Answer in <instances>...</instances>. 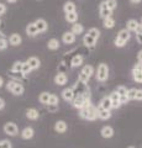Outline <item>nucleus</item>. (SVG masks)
<instances>
[{"label": "nucleus", "mask_w": 142, "mask_h": 148, "mask_svg": "<svg viewBox=\"0 0 142 148\" xmlns=\"http://www.w3.org/2000/svg\"><path fill=\"white\" fill-rule=\"evenodd\" d=\"M79 116L83 120H88V121H94L98 119V108L93 104L85 105L84 108L79 110Z\"/></svg>", "instance_id": "f257e3e1"}, {"label": "nucleus", "mask_w": 142, "mask_h": 148, "mask_svg": "<svg viewBox=\"0 0 142 148\" xmlns=\"http://www.w3.org/2000/svg\"><path fill=\"white\" fill-rule=\"evenodd\" d=\"M131 38V32L127 30V29H122L119 31L117 36L115 37V40H114V45L116 46V47L121 48L123 47L127 42H129V40Z\"/></svg>", "instance_id": "f03ea898"}, {"label": "nucleus", "mask_w": 142, "mask_h": 148, "mask_svg": "<svg viewBox=\"0 0 142 148\" xmlns=\"http://www.w3.org/2000/svg\"><path fill=\"white\" fill-rule=\"evenodd\" d=\"M109 73H110V69H109V66L106 63H100L97 71H95V78L97 80L100 82V83H104L109 79Z\"/></svg>", "instance_id": "7ed1b4c3"}, {"label": "nucleus", "mask_w": 142, "mask_h": 148, "mask_svg": "<svg viewBox=\"0 0 142 148\" xmlns=\"http://www.w3.org/2000/svg\"><path fill=\"white\" fill-rule=\"evenodd\" d=\"M94 73H95L94 67L90 66V64H86V66H84L83 68H82L79 75H78V82L83 83V84H86V83L90 80V78L93 77Z\"/></svg>", "instance_id": "20e7f679"}, {"label": "nucleus", "mask_w": 142, "mask_h": 148, "mask_svg": "<svg viewBox=\"0 0 142 148\" xmlns=\"http://www.w3.org/2000/svg\"><path fill=\"white\" fill-rule=\"evenodd\" d=\"M5 86H6V89L9 91H11L12 94L16 95V96H21V95H24V92H25V88L20 82L9 80L5 84Z\"/></svg>", "instance_id": "39448f33"}, {"label": "nucleus", "mask_w": 142, "mask_h": 148, "mask_svg": "<svg viewBox=\"0 0 142 148\" xmlns=\"http://www.w3.org/2000/svg\"><path fill=\"white\" fill-rule=\"evenodd\" d=\"M3 130L8 136H11V137H15L17 133H19V128H17L16 123H14V122H6L4 125Z\"/></svg>", "instance_id": "423d86ee"}, {"label": "nucleus", "mask_w": 142, "mask_h": 148, "mask_svg": "<svg viewBox=\"0 0 142 148\" xmlns=\"http://www.w3.org/2000/svg\"><path fill=\"white\" fill-rule=\"evenodd\" d=\"M115 91L117 92L119 95H120V100H121V104H126L127 101H129V99H127V92H129V89H127L126 86H123V85H119Z\"/></svg>", "instance_id": "0eeeda50"}, {"label": "nucleus", "mask_w": 142, "mask_h": 148, "mask_svg": "<svg viewBox=\"0 0 142 148\" xmlns=\"http://www.w3.org/2000/svg\"><path fill=\"white\" fill-rule=\"evenodd\" d=\"M109 98L110 100H111V108L113 109H119L121 108V100H120V95L117 94L116 91H113L109 94Z\"/></svg>", "instance_id": "6e6552de"}, {"label": "nucleus", "mask_w": 142, "mask_h": 148, "mask_svg": "<svg viewBox=\"0 0 142 148\" xmlns=\"http://www.w3.org/2000/svg\"><path fill=\"white\" fill-rule=\"evenodd\" d=\"M34 22H35V25H36V29H37L38 34H43V32L47 31L48 24H47V21H46L45 18L40 17V18H37V20H35Z\"/></svg>", "instance_id": "1a4fd4ad"}, {"label": "nucleus", "mask_w": 142, "mask_h": 148, "mask_svg": "<svg viewBox=\"0 0 142 148\" xmlns=\"http://www.w3.org/2000/svg\"><path fill=\"white\" fill-rule=\"evenodd\" d=\"M75 38H77V36L73 34L72 31H66L64 34L62 35V42L64 43V45H72V43H74L75 42Z\"/></svg>", "instance_id": "9d476101"}, {"label": "nucleus", "mask_w": 142, "mask_h": 148, "mask_svg": "<svg viewBox=\"0 0 142 148\" xmlns=\"http://www.w3.org/2000/svg\"><path fill=\"white\" fill-rule=\"evenodd\" d=\"M99 15L102 18H105V17H109L113 15V11L110 10V9L106 6V4H105V1H102L99 5Z\"/></svg>", "instance_id": "9b49d317"}, {"label": "nucleus", "mask_w": 142, "mask_h": 148, "mask_svg": "<svg viewBox=\"0 0 142 148\" xmlns=\"http://www.w3.org/2000/svg\"><path fill=\"white\" fill-rule=\"evenodd\" d=\"M53 80H54V84H57L59 86H63V85L67 84L68 77H67L66 73H58V74H56V77H54Z\"/></svg>", "instance_id": "f8f14e48"}, {"label": "nucleus", "mask_w": 142, "mask_h": 148, "mask_svg": "<svg viewBox=\"0 0 142 148\" xmlns=\"http://www.w3.org/2000/svg\"><path fill=\"white\" fill-rule=\"evenodd\" d=\"M83 45L85 46L86 48L93 49V48L95 47V45H97V40L93 38L91 36H89L88 34H85L84 37H83Z\"/></svg>", "instance_id": "ddd939ff"}, {"label": "nucleus", "mask_w": 142, "mask_h": 148, "mask_svg": "<svg viewBox=\"0 0 142 148\" xmlns=\"http://www.w3.org/2000/svg\"><path fill=\"white\" fill-rule=\"evenodd\" d=\"M140 26H141V24L137 20H135V18H130V20L127 21V24H126V29L129 30L130 32H136L137 30L140 29Z\"/></svg>", "instance_id": "4468645a"}, {"label": "nucleus", "mask_w": 142, "mask_h": 148, "mask_svg": "<svg viewBox=\"0 0 142 148\" xmlns=\"http://www.w3.org/2000/svg\"><path fill=\"white\" fill-rule=\"evenodd\" d=\"M27 63H29V66L31 67V69L32 71H36V69H38L41 67V61L38 57H35V56H32V57L27 58Z\"/></svg>", "instance_id": "2eb2a0df"}, {"label": "nucleus", "mask_w": 142, "mask_h": 148, "mask_svg": "<svg viewBox=\"0 0 142 148\" xmlns=\"http://www.w3.org/2000/svg\"><path fill=\"white\" fill-rule=\"evenodd\" d=\"M99 109H103V110H111V100H110L109 95L108 96H104V98L100 100V103L98 105Z\"/></svg>", "instance_id": "dca6fc26"}, {"label": "nucleus", "mask_w": 142, "mask_h": 148, "mask_svg": "<svg viewBox=\"0 0 142 148\" xmlns=\"http://www.w3.org/2000/svg\"><path fill=\"white\" fill-rule=\"evenodd\" d=\"M62 98L66 101H71L72 103V100L74 99V90H73V88H66V89H63Z\"/></svg>", "instance_id": "f3484780"}, {"label": "nucleus", "mask_w": 142, "mask_h": 148, "mask_svg": "<svg viewBox=\"0 0 142 148\" xmlns=\"http://www.w3.org/2000/svg\"><path fill=\"white\" fill-rule=\"evenodd\" d=\"M114 128L111 126H104L102 130H100V135H102L103 138H111L114 136Z\"/></svg>", "instance_id": "a211bd4d"}, {"label": "nucleus", "mask_w": 142, "mask_h": 148, "mask_svg": "<svg viewBox=\"0 0 142 148\" xmlns=\"http://www.w3.org/2000/svg\"><path fill=\"white\" fill-rule=\"evenodd\" d=\"M67 123L66 121H63V120H58V121L54 123V131H56L57 133H64L67 131Z\"/></svg>", "instance_id": "6ab92c4d"}, {"label": "nucleus", "mask_w": 142, "mask_h": 148, "mask_svg": "<svg viewBox=\"0 0 142 148\" xmlns=\"http://www.w3.org/2000/svg\"><path fill=\"white\" fill-rule=\"evenodd\" d=\"M34 136H35V130L32 127H30V126L25 127L21 131V137L24 138V140H31Z\"/></svg>", "instance_id": "aec40b11"}, {"label": "nucleus", "mask_w": 142, "mask_h": 148, "mask_svg": "<svg viewBox=\"0 0 142 148\" xmlns=\"http://www.w3.org/2000/svg\"><path fill=\"white\" fill-rule=\"evenodd\" d=\"M22 42V37L19 34H11L10 37H9V43L11 46H20Z\"/></svg>", "instance_id": "412c9836"}, {"label": "nucleus", "mask_w": 142, "mask_h": 148, "mask_svg": "<svg viewBox=\"0 0 142 148\" xmlns=\"http://www.w3.org/2000/svg\"><path fill=\"white\" fill-rule=\"evenodd\" d=\"M26 117L29 120H32V121H36V120L40 117V114H38V111L36 109L30 108V109L26 110Z\"/></svg>", "instance_id": "4be33fe9"}, {"label": "nucleus", "mask_w": 142, "mask_h": 148, "mask_svg": "<svg viewBox=\"0 0 142 148\" xmlns=\"http://www.w3.org/2000/svg\"><path fill=\"white\" fill-rule=\"evenodd\" d=\"M83 62H84V58H83V56H80V54H77V56H74V57L72 58V61H71V67H72V68L80 67L82 64H83Z\"/></svg>", "instance_id": "5701e85b"}, {"label": "nucleus", "mask_w": 142, "mask_h": 148, "mask_svg": "<svg viewBox=\"0 0 142 148\" xmlns=\"http://www.w3.org/2000/svg\"><path fill=\"white\" fill-rule=\"evenodd\" d=\"M25 31H26V35H27V36H30V37H34V36H36V35L38 34L37 29H36L35 22H30V24L26 26Z\"/></svg>", "instance_id": "b1692460"}, {"label": "nucleus", "mask_w": 142, "mask_h": 148, "mask_svg": "<svg viewBox=\"0 0 142 148\" xmlns=\"http://www.w3.org/2000/svg\"><path fill=\"white\" fill-rule=\"evenodd\" d=\"M111 117V110H103L98 108V119L100 120H109Z\"/></svg>", "instance_id": "393cba45"}, {"label": "nucleus", "mask_w": 142, "mask_h": 148, "mask_svg": "<svg viewBox=\"0 0 142 148\" xmlns=\"http://www.w3.org/2000/svg\"><path fill=\"white\" fill-rule=\"evenodd\" d=\"M103 26L105 29H114L115 27V18L113 16H109V17H105L103 18Z\"/></svg>", "instance_id": "a878e982"}, {"label": "nucleus", "mask_w": 142, "mask_h": 148, "mask_svg": "<svg viewBox=\"0 0 142 148\" xmlns=\"http://www.w3.org/2000/svg\"><path fill=\"white\" fill-rule=\"evenodd\" d=\"M78 17H79V15H78V12L74 11V12H68L64 15V18L67 22H69V24H75V22L78 21Z\"/></svg>", "instance_id": "bb28decb"}, {"label": "nucleus", "mask_w": 142, "mask_h": 148, "mask_svg": "<svg viewBox=\"0 0 142 148\" xmlns=\"http://www.w3.org/2000/svg\"><path fill=\"white\" fill-rule=\"evenodd\" d=\"M59 46H61V42H59L58 38H51V40H48V42H47V48L51 51L58 49Z\"/></svg>", "instance_id": "cd10ccee"}, {"label": "nucleus", "mask_w": 142, "mask_h": 148, "mask_svg": "<svg viewBox=\"0 0 142 148\" xmlns=\"http://www.w3.org/2000/svg\"><path fill=\"white\" fill-rule=\"evenodd\" d=\"M63 11H64V14L77 11L75 4L73 3V1H66V3H64V5H63Z\"/></svg>", "instance_id": "c85d7f7f"}, {"label": "nucleus", "mask_w": 142, "mask_h": 148, "mask_svg": "<svg viewBox=\"0 0 142 148\" xmlns=\"http://www.w3.org/2000/svg\"><path fill=\"white\" fill-rule=\"evenodd\" d=\"M49 96H51V92L48 91H42L41 94L38 95V101L42 105H47L48 104V100H49Z\"/></svg>", "instance_id": "c756f323"}, {"label": "nucleus", "mask_w": 142, "mask_h": 148, "mask_svg": "<svg viewBox=\"0 0 142 148\" xmlns=\"http://www.w3.org/2000/svg\"><path fill=\"white\" fill-rule=\"evenodd\" d=\"M73 34H74L75 36L77 35H82L84 32V27L82 24H78V22H75V24H73L72 25V30H71Z\"/></svg>", "instance_id": "7c9ffc66"}, {"label": "nucleus", "mask_w": 142, "mask_h": 148, "mask_svg": "<svg viewBox=\"0 0 142 148\" xmlns=\"http://www.w3.org/2000/svg\"><path fill=\"white\" fill-rule=\"evenodd\" d=\"M86 34H88L89 36H91L93 38H95V40H99V37H100V31L97 29V27H90V29L86 31Z\"/></svg>", "instance_id": "2f4dec72"}, {"label": "nucleus", "mask_w": 142, "mask_h": 148, "mask_svg": "<svg viewBox=\"0 0 142 148\" xmlns=\"http://www.w3.org/2000/svg\"><path fill=\"white\" fill-rule=\"evenodd\" d=\"M132 78L136 83H142V71H136V69H132Z\"/></svg>", "instance_id": "473e14b6"}, {"label": "nucleus", "mask_w": 142, "mask_h": 148, "mask_svg": "<svg viewBox=\"0 0 142 148\" xmlns=\"http://www.w3.org/2000/svg\"><path fill=\"white\" fill-rule=\"evenodd\" d=\"M22 63H24V62H21V61H16V62H14L12 67H11V69H10V72H14V73H21Z\"/></svg>", "instance_id": "72a5a7b5"}, {"label": "nucleus", "mask_w": 142, "mask_h": 148, "mask_svg": "<svg viewBox=\"0 0 142 148\" xmlns=\"http://www.w3.org/2000/svg\"><path fill=\"white\" fill-rule=\"evenodd\" d=\"M105 4H106V6L114 12V10L117 8V0H104Z\"/></svg>", "instance_id": "f704fd0d"}, {"label": "nucleus", "mask_w": 142, "mask_h": 148, "mask_svg": "<svg viewBox=\"0 0 142 148\" xmlns=\"http://www.w3.org/2000/svg\"><path fill=\"white\" fill-rule=\"evenodd\" d=\"M31 72H32V69H31V67L29 66V63H27V62H24V63H22V69H21V73L24 74L25 77H27V75H29V74H30Z\"/></svg>", "instance_id": "c9c22d12"}, {"label": "nucleus", "mask_w": 142, "mask_h": 148, "mask_svg": "<svg viewBox=\"0 0 142 148\" xmlns=\"http://www.w3.org/2000/svg\"><path fill=\"white\" fill-rule=\"evenodd\" d=\"M59 104V99L56 94H51L49 96V100H48V104L47 105H58Z\"/></svg>", "instance_id": "e433bc0d"}, {"label": "nucleus", "mask_w": 142, "mask_h": 148, "mask_svg": "<svg viewBox=\"0 0 142 148\" xmlns=\"http://www.w3.org/2000/svg\"><path fill=\"white\" fill-rule=\"evenodd\" d=\"M8 46H9L8 40L5 38V37H0V51L6 49V48H8Z\"/></svg>", "instance_id": "4c0bfd02"}, {"label": "nucleus", "mask_w": 142, "mask_h": 148, "mask_svg": "<svg viewBox=\"0 0 142 148\" xmlns=\"http://www.w3.org/2000/svg\"><path fill=\"white\" fill-rule=\"evenodd\" d=\"M135 95H136V88H131L129 89V92H127V99L130 100H135Z\"/></svg>", "instance_id": "58836bf2"}, {"label": "nucleus", "mask_w": 142, "mask_h": 148, "mask_svg": "<svg viewBox=\"0 0 142 148\" xmlns=\"http://www.w3.org/2000/svg\"><path fill=\"white\" fill-rule=\"evenodd\" d=\"M0 148H12L11 142L9 140H3L0 141Z\"/></svg>", "instance_id": "ea45409f"}, {"label": "nucleus", "mask_w": 142, "mask_h": 148, "mask_svg": "<svg viewBox=\"0 0 142 148\" xmlns=\"http://www.w3.org/2000/svg\"><path fill=\"white\" fill-rule=\"evenodd\" d=\"M136 40H137V42L142 45V25L140 26V29L136 31Z\"/></svg>", "instance_id": "a19ab883"}, {"label": "nucleus", "mask_w": 142, "mask_h": 148, "mask_svg": "<svg viewBox=\"0 0 142 148\" xmlns=\"http://www.w3.org/2000/svg\"><path fill=\"white\" fill-rule=\"evenodd\" d=\"M46 106H47V110L49 112H57L58 109H59L58 105H46Z\"/></svg>", "instance_id": "79ce46f5"}, {"label": "nucleus", "mask_w": 142, "mask_h": 148, "mask_svg": "<svg viewBox=\"0 0 142 148\" xmlns=\"http://www.w3.org/2000/svg\"><path fill=\"white\" fill-rule=\"evenodd\" d=\"M135 100L142 101V89H136V95H135Z\"/></svg>", "instance_id": "37998d69"}, {"label": "nucleus", "mask_w": 142, "mask_h": 148, "mask_svg": "<svg viewBox=\"0 0 142 148\" xmlns=\"http://www.w3.org/2000/svg\"><path fill=\"white\" fill-rule=\"evenodd\" d=\"M5 12H6V6L4 4H0V16L4 15Z\"/></svg>", "instance_id": "c03bdc74"}, {"label": "nucleus", "mask_w": 142, "mask_h": 148, "mask_svg": "<svg viewBox=\"0 0 142 148\" xmlns=\"http://www.w3.org/2000/svg\"><path fill=\"white\" fill-rule=\"evenodd\" d=\"M132 69H136V71H142V63H140V62H139V63H136Z\"/></svg>", "instance_id": "a18cd8bd"}, {"label": "nucleus", "mask_w": 142, "mask_h": 148, "mask_svg": "<svg viewBox=\"0 0 142 148\" xmlns=\"http://www.w3.org/2000/svg\"><path fill=\"white\" fill-rule=\"evenodd\" d=\"M137 61L140 63H142V49H140L139 53H137Z\"/></svg>", "instance_id": "49530a36"}, {"label": "nucleus", "mask_w": 142, "mask_h": 148, "mask_svg": "<svg viewBox=\"0 0 142 148\" xmlns=\"http://www.w3.org/2000/svg\"><path fill=\"white\" fill-rule=\"evenodd\" d=\"M4 108H5V100L3 98H0V110H3Z\"/></svg>", "instance_id": "de8ad7c7"}, {"label": "nucleus", "mask_w": 142, "mask_h": 148, "mask_svg": "<svg viewBox=\"0 0 142 148\" xmlns=\"http://www.w3.org/2000/svg\"><path fill=\"white\" fill-rule=\"evenodd\" d=\"M4 86V79H3V77H0V88H3Z\"/></svg>", "instance_id": "09e8293b"}, {"label": "nucleus", "mask_w": 142, "mask_h": 148, "mask_svg": "<svg viewBox=\"0 0 142 148\" xmlns=\"http://www.w3.org/2000/svg\"><path fill=\"white\" fill-rule=\"evenodd\" d=\"M130 1H131L132 4H139V3L142 1V0H130Z\"/></svg>", "instance_id": "8fccbe9b"}, {"label": "nucleus", "mask_w": 142, "mask_h": 148, "mask_svg": "<svg viewBox=\"0 0 142 148\" xmlns=\"http://www.w3.org/2000/svg\"><path fill=\"white\" fill-rule=\"evenodd\" d=\"M6 1H8L9 4H14V3H16L17 0H6Z\"/></svg>", "instance_id": "3c124183"}, {"label": "nucleus", "mask_w": 142, "mask_h": 148, "mask_svg": "<svg viewBox=\"0 0 142 148\" xmlns=\"http://www.w3.org/2000/svg\"><path fill=\"white\" fill-rule=\"evenodd\" d=\"M127 148H135L134 146H130V147H127Z\"/></svg>", "instance_id": "603ef678"}, {"label": "nucleus", "mask_w": 142, "mask_h": 148, "mask_svg": "<svg viewBox=\"0 0 142 148\" xmlns=\"http://www.w3.org/2000/svg\"><path fill=\"white\" fill-rule=\"evenodd\" d=\"M140 24H141V25H142V17H141V21H140Z\"/></svg>", "instance_id": "864d4df0"}, {"label": "nucleus", "mask_w": 142, "mask_h": 148, "mask_svg": "<svg viewBox=\"0 0 142 148\" xmlns=\"http://www.w3.org/2000/svg\"><path fill=\"white\" fill-rule=\"evenodd\" d=\"M0 26H1V20H0Z\"/></svg>", "instance_id": "5fc2aeb1"}, {"label": "nucleus", "mask_w": 142, "mask_h": 148, "mask_svg": "<svg viewBox=\"0 0 142 148\" xmlns=\"http://www.w3.org/2000/svg\"><path fill=\"white\" fill-rule=\"evenodd\" d=\"M0 37H4V36H0Z\"/></svg>", "instance_id": "6e6d98bb"}, {"label": "nucleus", "mask_w": 142, "mask_h": 148, "mask_svg": "<svg viewBox=\"0 0 142 148\" xmlns=\"http://www.w3.org/2000/svg\"><path fill=\"white\" fill-rule=\"evenodd\" d=\"M0 4H1V3H0Z\"/></svg>", "instance_id": "4d7b16f0"}]
</instances>
